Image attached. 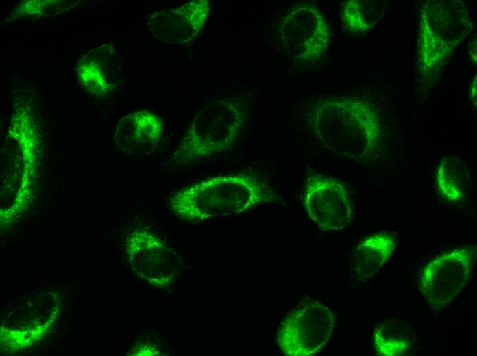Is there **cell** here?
Wrapping results in <instances>:
<instances>
[{"mask_svg": "<svg viewBox=\"0 0 477 356\" xmlns=\"http://www.w3.org/2000/svg\"><path fill=\"white\" fill-rule=\"evenodd\" d=\"M75 72L80 84L90 95L105 98L118 87L121 60L112 44H104L88 51L78 62Z\"/></svg>", "mask_w": 477, "mask_h": 356, "instance_id": "cell-11", "label": "cell"}, {"mask_svg": "<svg viewBox=\"0 0 477 356\" xmlns=\"http://www.w3.org/2000/svg\"><path fill=\"white\" fill-rule=\"evenodd\" d=\"M210 11L208 1H190L178 8L155 12L148 27L151 35L160 41L184 44L199 34Z\"/></svg>", "mask_w": 477, "mask_h": 356, "instance_id": "cell-10", "label": "cell"}, {"mask_svg": "<svg viewBox=\"0 0 477 356\" xmlns=\"http://www.w3.org/2000/svg\"><path fill=\"white\" fill-rule=\"evenodd\" d=\"M363 1H344L340 8V18L344 28L354 34H365L374 25L372 9Z\"/></svg>", "mask_w": 477, "mask_h": 356, "instance_id": "cell-16", "label": "cell"}, {"mask_svg": "<svg viewBox=\"0 0 477 356\" xmlns=\"http://www.w3.org/2000/svg\"><path fill=\"white\" fill-rule=\"evenodd\" d=\"M163 129V122L158 115L151 111L138 110L119 120L114 141L124 153L145 151L158 144Z\"/></svg>", "mask_w": 477, "mask_h": 356, "instance_id": "cell-12", "label": "cell"}, {"mask_svg": "<svg viewBox=\"0 0 477 356\" xmlns=\"http://www.w3.org/2000/svg\"><path fill=\"white\" fill-rule=\"evenodd\" d=\"M310 131L325 149L341 157L369 162L384 144L383 122L370 102L356 97H330L307 109Z\"/></svg>", "mask_w": 477, "mask_h": 356, "instance_id": "cell-1", "label": "cell"}, {"mask_svg": "<svg viewBox=\"0 0 477 356\" xmlns=\"http://www.w3.org/2000/svg\"><path fill=\"white\" fill-rule=\"evenodd\" d=\"M128 253L152 285L168 288L181 270L180 255L162 239L146 231H136L127 242Z\"/></svg>", "mask_w": 477, "mask_h": 356, "instance_id": "cell-9", "label": "cell"}, {"mask_svg": "<svg viewBox=\"0 0 477 356\" xmlns=\"http://www.w3.org/2000/svg\"><path fill=\"white\" fill-rule=\"evenodd\" d=\"M415 332L410 323L390 317L376 325L373 339L377 352L384 356L404 353L415 342Z\"/></svg>", "mask_w": 477, "mask_h": 356, "instance_id": "cell-15", "label": "cell"}, {"mask_svg": "<svg viewBox=\"0 0 477 356\" xmlns=\"http://www.w3.org/2000/svg\"><path fill=\"white\" fill-rule=\"evenodd\" d=\"M302 202L308 217L321 230H341L352 220L350 193L333 177L313 172L307 174Z\"/></svg>", "mask_w": 477, "mask_h": 356, "instance_id": "cell-8", "label": "cell"}, {"mask_svg": "<svg viewBox=\"0 0 477 356\" xmlns=\"http://www.w3.org/2000/svg\"><path fill=\"white\" fill-rule=\"evenodd\" d=\"M328 307L304 298L282 320L276 335L281 351L288 356H311L328 342L334 327Z\"/></svg>", "mask_w": 477, "mask_h": 356, "instance_id": "cell-6", "label": "cell"}, {"mask_svg": "<svg viewBox=\"0 0 477 356\" xmlns=\"http://www.w3.org/2000/svg\"><path fill=\"white\" fill-rule=\"evenodd\" d=\"M477 78L476 75L474 77L469 86V97L473 105L476 107Z\"/></svg>", "mask_w": 477, "mask_h": 356, "instance_id": "cell-17", "label": "cell"}, {"mask_svg": "<svg viewBox=\"0 0 477 356\" xmlns=\"http://www.w3.org/2000/svg\"><path fill=\"white\" fill-rule=\"evenodd\" d=\"M476 258V249L461 247L445 252L426 265L420 277V290L434 310L448 307L462 292Z\"/></svg>", "mask_w": 477, "mask_h": 356, "instance_id": "cell-7", "label": "cell"}, {"mask_svg": "<svg viewBox=\"0 0 477 356\" xmlns=\"http://www.w3.org/2000/svg\"><path fill=\"white\" fill-rule=\"evenodd\" d=\"M276 198L263 178L243 173L214 176L186 186L173 194L169 207L180 218L198 222L237 216Z\"/></svg>", "mask_w": 477, "mask_h": 356, "instance_id": "cell-2", "label": "cell"}, {"mask_svg": "<svg viewBox=\"0 0 477 356\" xmlns=\"http://www.w3.org/2000/svg\"><path fill=\"white\" fill-rule=\"evenodd\" d=\"M435 183L439 194L451 202L463 201L468 195L471 187L469 170L461 160L447 155L438 164L435 173Z\"/></svg>", "mask_w": 477, "mask_h": 356, "instance_id": "cell-14", "label": "cell"}, {"mask_svg": "<svg viewBox=\"0 0 477 356\" xmlns=\"http://www.w3.org/2000/svg\"><path fill=\"white\" fill-rule=\"evenodd\" d=\"M473 29L464 2L427 1L421 7L417 45L419 79L430 85Z\"/></svg>", "mask_w": 477, "mask_h": 356, "instance_id": "cell-4", "label": "cell"}, {"mask_svg": "<svg viewBox=\"0 0 477 356\" xmlns=\"http://www.w3.org/2000/svg\"><path fill=\"white\" fill-rule=\"evenodd\" d=\"M280 50L293 63L308 66L327 53L330 34L327 21L313 3L294 4L281 19L276 29Z\"/></svg>", "mask_w": 477, "mask_h": 356, "instance_id": "cell-5", "label": "cell"}, {"mask_svg": "<svg viewBox=\"0 0 477 356\" xmlns=\"http://www.w3.org/2000/svg\"><path fill=\"white\" fill-rule=\"evenodd\" d=\"M469 55L473 64H476V37L474 38L468 46Z\"/></svg>", "mask_w": 477, "mask_h": 356, "instance_id": "cell-18", "label": "cell"}, {"mask_svg": "<svg viewBox=\"0 0 477 356\" xmlns=\"http://www.w3.org/2000/svg\"><path fill=\"white\" fill-rule=\"evenodd\" d=\"M395 248V239L385 232H378L364 238L358 244L355 255V270L358 277L365 280L375 276Z\"/></svg>", "mask_w": 477, "mask_h": 356, "instance_id": "cell-13", "label": "cell"}, {"mask_svg": "<svg viewBox=\"0 0 477 356\" xmlns=\"http://www.w3.org/2000/svg\"><path fill=\"white\" fill-rule=\"evenodd\" d=\"M247 107L244 101L231 97L204 105L173 151L171 166L195 164L229 150L245 128Z\"/></svg>", "mask_w": 477, "mask_h": 356, "instance_id": "cell-3", "label": "cell"}]
</instances>
